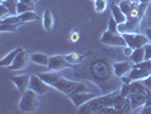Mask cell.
<instances>
[{
    "label": "cell",
    "mask_w": 151,
    "mask_h": 114,
    "mask_svg": "<svg viewBox=\"0 0 151 114\" xmlns=\"http://www.w3.org/2000/svg\"><path fill=\"white\" fill-rule=\"evenodd\" d=\"M39 105V99H38V94L32 89H26V90L22 92V97L19 100L18 107L19 110L24 112V113H33L38 110Z\"/></svg>",
    "instance_id": "1"
},
{
    "label": "cell",
    "mask_w": 151,
    "mask_h": 114,
    "mask_svg": "<svg viewBox=\"0 0 151 114\" xmlns=\"http://www.w3.org/2000/svg\"><path fill=\"white\" fill-rule=\"evenodd\" d=\"M151 74V60L150 61L140 62L133 64V66L131 68L127 76L132 79V81H142L147 76Z\"/></svg>",
    "instance_id": "2"
},
{
    "label": "cell",
    "mask_w": 151,
    "mask_h": 114,
    "mask_svg": "<svg viewBox=\"0 0 151 114\" xmlns=\"http://www.w3.org/2000/svg\"><path fill=\"white\" fill-rule=\"evenodd\" d=\"M100 42L106 46H114V47H125L126 42L125 39L123 38V34L119 32H110L107 30L106 32L102 33L101 38H100Z\"/></svg>",
    "instance_id": "3"
},
{
    "label": "cell",
    "mask_w": 151,
    "mask_h": 114,
    "mask_svg": "<svg viewBox=\"0 0 151 114\" xmlns=\"http://www.w3.org/2000/svg\"><path fill=\"white\" fill-rule=\"evenodd\" d=\"M29 88L34 90L38 95H45V92L51 89V86H49L48 84H45V81L37 74H32L30 79V86Z\"/></svg>",
    "instance_id": "4"
},
{
    "label": "cell",
    "mask_w": 151,
    "mask_h": 114,
    "mask_svg": "<svg viewBox=\"0 0 151 114\" xmlns=\"http://www.w3.org/2000/svg\"><path fill=\"white\" fill-rule=\"evenodd\" d=\"M69 68H73V65L65 58V56H61V55L50 56L49 64H48L49 70H51V71H60V70Z\"/></svg>",
    "instance_id": "5"
},
{
    "label": "cell",
    "mask_w": 151,
    "mask_h": 114,
    "mask_svg": "<svg viewBox=\"0 0 151 114\" xmlns=\"http://www.w3.org/2000/svg\"><path fill=\"white\" fill-rule=\"evenodd\" d=\"M113 107L118 113H129L132 111V105L129 97H123L118 92L114 98Z\"/></svg>",
    "instance_id": "6"
},
{
    "label": "cell",
    "mask_w": 151,
    "mask_h": 114,
    "mask_svg": "<svg viewBox=\"0 0 151 114\" xmlns=\"http://www.w3.org/2000/svg\"><path fill=\"white\" fill-rule=\"evenodd\" d=\"M31 61V56L27 55V53L23 49L22 52H19L18 55L16 56L15 61L13 62V64L9 66V70H13V71H16V70H22V68H25L29 63Z\"/></svg>",
    "instance_id": "7"
},
{
    "label": "cell",
    "mask_w": 151,
    "mask_h": 114,
    "mask_svg": "<svg viewBox=\"0 0 151 114\" xmlns=\"http://www.w3.org/2000/svg\"><path fill=\"white\" fill-rule=\"evenodd\" d=\"M76 84H77L76 81H70V80H67V79L61 76L60 79L55 84L53 88H56L58 91H60V92L65 94V95H69L75 89Z\"/></svg>",
    "instance_id": "8"
},
{
    "label": "cell",
    "mask_w": 151,
    "mask_h": 114,
    "mask_svg": "<svg viewBox=\"0 0 151 114\" xmlns=\"http://www.w3.org/2000/svg\"><path fill=\"white\" fill-rule=\"evenodd\" d=\"M9 79L12 80V82L15 84L16 88L21 92H24L26 89H29L30 86V74H22V76H9Z\"/></svg>",
    "instance_id": "9"
},
{
    "label": "cell",
    "mask_w": 151,
    "mask_h": 114,
    "mask_svg": "<svg viewBox=\"0 0 151 114\" xmlns=\"http://www.w3.org/2000/svg\"><path fill=\"white\" fill-rule=\"evenodd\" d=\"M68 97L70 98V100L73 102V104L75 105V107H81L83 104H85L86 102H89L90 99L94 98L96 96L92 92H78V94H70L68 95Z\"/></svg>",
    "instance_id": "10"
},
{
    "label": "cell",
    "mask_w": 151,
    "mask_h": 114,
    "mask_svg": "<svg viewBox=\"0 0 151 114\" xmlns=\"http://www.w3.org/2000/svg\"><path fill=\"white\" fill-rule=\"evenodd\" d=\"M132 64L129 62H118V63H115L113 65V71L115 73V76L122 78V76L129 74V72L132 68Z\"/></svg>",
    "instance_id": "11"
},
{
    "label": "cell",
    "mask_w": 151,
    "mask_h": 114,
    "mask_svg": "<svg viewBox=\"0 0 151 114\" xmlns=\"http://www.w3.org/2000/svg\"><path fill=\"white\" fill-rule=\"evenodd\" d=\"M148 95V90L143 91V92H135V94H131L129 97L131 100V105H132V110H135L137 107H141L144 105L145 103V98Z\"/></svg>",
    "instance_id": "12"
},
{
    "label": "cell",
    "mask_w": 151,
    "mask_h": 114,
    "mask_svg": "<svg viewBox=\"0 0 151 114\" xmlns=\"http://www.w3.org/2000/svg\"><path fill=\"white\" fill-rule=\"evenodd\" d=\"M38 76L45 81V84H48L49 86H51L52 88H53V86H55V84L61 78L60 73H58L57 71L47 72V73H40V74H38Z\"/></svg>",
    "instance_id": "13"
},
{
    "label": "cell",
    "mask_w": 151,
    "mask_h": 114,
    "mask_svg": "<svg viewBox=\"0 0 151 114\" xmlns=\"http://www.w3.org/2000/svg\"><path fill=\"white\" fill-rule=\"evenodd\" d=\"M118 5L126 16H129L133 10H135L140 7V4L136 1H133V0H122Z\"/></svg>",
    "instance_id": "14"
},
{
    "label": "cell",
    "mask_w": 151,
    "mask_h": 114,
    "mask_svg": "<svg viewBox=\"0 0 151 114\" xmlns=\"http://www.w3.org/2000/svg\"><path fill=\"white\" fill-rule=\"evenodd\" d=\"M137 31H139V24L129 21V20L122 24H118L119 33H136Z\"/></svg>",
    "instance_id": "15"
},
{
    "label": "cell",
    "mask_w": 151,
    "mask_h": 114,
    "mask_svg": "<svg viewBox=\"0 0 151 114\" xmlns=\"http://www.w3.org/2000/svg\"><path fill=\"white\" fill-rule=\"evenodd\" d=\"M110 9H111V14H113V17L116 20V22L118 24H122V23L126 22L127 21V16L124 14V12L121 9L119 5H116V4H111L110 6Z\"/></svg>",
    "instance_id": "16"
},
{
    "label": "cell",
    "mask_w": 151,
    "mask_h": 114,
    "mask_svg": "<svg viewBox=\"0 0 151 114\" xmlns=\"http://www.w3.org/2000/svg\"><path fill=\"white\" fill-rule=\"evenodd\" d=\"M22 50H23L22 47H17V48H15L13 52H10L8 55H6V56L1 60L0 65H1L2 68H9V66L13 64V62L15 61L16 56L18 55V53H19V52H22Z\"/></svg>",
    "instance_id": "17"
},
{
    "label": "cell",
    "mask_w": 151,
    "mask_h": 114,
    "mask_svg": "<svg viewBox=\"0 0 151 114\" xmlns=\"http://www.w3.org/2000/svg\"><path fill=\"white\" fill-rule=\"evenodd\" d=\"M49 60H50V57L43 53H34L31 55V62H33L35 64H39V65L48 66Z\"/></svg>",
    "instance_id": "18"
},
{
    "label": "cell",
    "mask_w": 151,
    "mask_h": 114,
    "mask_svg": "<svg viewBox=\"0 0 151 114\" xmlns=\"http://www.w3.org/2000/svg\"><path fill=\"white\" fill-rule=\"evenodd\" d=\"M53 23H55V20H53V16L51 14V12L49 9H45V13H43V28L45 29V31L50 32L53 28Z\"/></svg>",
    "instance_id": "19"
},
{
    "label": "cell",
    "mask_w": 151,
    "mask_h": 114,
    "mask_svg": "<svg viewBox=\"0 0 151 114\" xmlns=\"http://www.w3.org/2000/svg\"><path fill=\"white\" fill-rule=\"evenodd\" d=\"M131 58V62H133V64H136V63H140V62L144 61V49L143 47L141 48H135L133 50L132 55L129 56Z\"/></svg>",
    "instance_id": "20"
},
{
    "label": "cell",
    "mask_w": 151,
    "mask_h": 114,
    "mask_svg": "<svg viewBox=\"0 0 151 114\" xmlns=\"http://www.w3.org/2000/svg\"><path fill=\"white\" fill-rule=\"evenodd\" d=\"M0 24H18L21 25L22 21H21V17L19 15H14V14H8V16L5 17H1L0 20Z\"/></svg>",
    "instance_id": "21"
},
{
    "label": "cell",
    "mask_w": 151,
    "mask_h": 114,
    "mask_svg": "<svg viewBox=\"0 0 151 114\" xmlns=\"http://www.w3.org/2000/svg\"><path fill=\"white\" fill-rule=\"evenodd\" d=\"M149 42H150V40L148 39L147 36H143V34H141V33H139V32L135 33V38H134V49H135V48H141V47H143L144 45H147V44H149Z\"/></svg>",
    "instance_id": "22"
},
{
    "label": "cell",
    "mask_w": 151,
    "mask_h": 114,
    "mask_svg": "<svg viewBox=\"0 0 151 114\" xmlns=\"http://www.w3.org/2000/svg\"><path fill=\"white\" fill-rule=\"evenodd\" d=\"M21 17V21L23 23H27V22H33V21H38L39 16L37 15V13H34L33 10H30V12H26V13H23L19 15Z\"/></svg>",
    "instance_id": "23"
},
{
    "label": "cell",
    "mask_w": 151,
    "mask_h": 114,
    "mask_svg": "<svg viewBox=\"0 0 151 114\" xmlns=\"http://www.w3.org/2000/svg\"><path fill=\"white\" fill-rule=\"evenodd\" d=\"M65 58H66L72 65H73V64H78V63H81V61L83 60V57L77 53H70V54H68V55H65Z\"/></svg>",
    "instance_id": "24"
},
{
    "label": "cell",
    "mask_w": 151,
    "mask_h": 114,
    "mask_svg": "<svg viewBox=\"0 0 151 114\" xmlns=\"http://www.w3.org/2000/svg\"><path fill=\"white\" fill-rule=\"evenodd\" d=\"M34 8L29 6V5H26V4H24V2H21V1H18L17 2V7H16V13H17V15H21L23 13H26V12H30V10H33Z\"/></svg>",
    "instance_id": "25"
},
{
    "label": "cell",
    "mask_w": 151,
    "mask_h": 114,
    "mask_svg": "<svg viewBox=\"0 0 151 114\" xmlns=\"http://www.w3.org/2000/svg\"><path fill=\"white\" fill-rule=\"evenodd\" d=\"M107 8V0H94V9L97 13H102Z\"/></svg>",
    "instance_id": "26"
},
{
    "label": "cell",
    "mask_w": 151,
    "mask_h": 114,
    "mask_svg": "<svg viewBox=\"0 0 151 114\" xmlns=\"http://www.w3.org/2000/svg\"><path fill=\"white\" fill-rule=\"evenodd\" d=\"M18 24H0V31L4 32H16Z\"/></svg>",
    "instance_id": "27"
},
{
    "label": "cell",
    "mask_w": 151,
    "mask_h": 114,
    "mask_svg": "<svg viewBox=\"0 0 151 114\" xmlns=\"http://www.w3.org/2000/svg\"><path fill=\"white\" fill-rule=\"evenodd\" d=\"M108 31H110V32H118V23L116 22V20L114 18L113 16L109 18V21H108Z\"/></svg>",
    "instance_id": "28"
},
{
    "label": "cell",
    "mask_w": 151,
    "mask_h": 114,
    "mask_svg": "<svg viewBox=\"0 0 151 114\" xmlns=\"http://www.w3.org/2000/svg\"><path fill=\"white\" fill-rule=\"evenodd\" d=\"M89 88L85 86L84 84H82V82H77V84H76L75 89L73 90V92L72 94H78V92H89ZM70 95V94H69Z\"/></svg>",
    "instance_id": "29"
},
{
    "label": "cell",
    "mask_w": 151,
    "mask_h": 114,
    "mask_svg": "<svg viewBox=\"0 0 151 114\" xmlns=\"http://www.w3.org/2000/svg\"><path fill=\"white\" fill-rule=\"evenodd\" d=\"M123 97H129V94H131V84H125L123 82V86H122V89L119 91Z\"/></svg>",
    "instance_id": "30"
},
{
    "label": "cell",
    "mask_w": 151,
    "mask_h": 114,
    "mask_svg": "<svg viewBox=\"0 0 151 114\" xmlns=\"http://www.w3.org/2000/svg\"><path fill=\"white\" fill-rule=\"evenodd\" d=\"M144 49V60L145 61H150L151 60V44H147L143 46Z\"/></svg>",
    "instance_id": "31"
},
{
    "label": "cell",
    "mask_w": 151,
    "mask_h": 114,
    "mask_svg": "<svg viewBox=\"0 0 151 114\" xmlns=\"http://www.w3.org/2000/svg\"><path fill=\"white\" fill-rule=\"evenodd\" d=\"M142 84H144V87H145L148 90L151 91V74L149 76H147L145 79L142 80Z\"/></svg>",
    "instance_id": "32"
},
{
    "label": "cell",
    "mask_w": 151,
    "mask_h": 114,
    "mask_svg": "<svg viewBox=\"0 0 151 114\" xmlns=\"http://www.w3.org/2000/svg\"><path fill=\"white\" fill-rule=\"evenodd\" d=\"M133 48H131V47H129V46H125L124 47V50H123V53H124V55L125 56H127V57H129L131 55H132V53H133Z\"/></svg>",
    "instance_id": "33"
},
{
    "label": "cell",
    "mask_w": 151,
    "mask_h": 114,
    "mask_svg": "<svg viewBox=\"0 0 151 114\" xmlns=\"http://www.w3.org/2000/svg\"><path fill=\"white\" fill-rule=\"evenodd\" d=\"M143 106H151V91L148 90V95H147L145 103H144Z\"/></svg>",
    "instance_id": "34"
},
{
    "label": "cell",
    "mask_w": 151,
    "mask_h": 114,
    "mask_svg": "<svg viewBox=\"0 0 151 114\" xmlns=\"http://www.w3.org/2000/svg\"><path fill=\"white\" fill-rule=\"evenodd\" d=\"M21 2H24V4H26V5H29V6H31V7L34 8V6H35V1L34 0H19Z\"/></svg>",
    "instance_id": "35"
},
{
    "label": "cell",
    "mask_w": 151,
    "mask_h": 114,
    "mask_svg": "<svg viewBox=\"0 0 151 114\" xmlns=\"http://www.w3.org/2000/svg\"><path fill=\"white\" fill-rule=\"evenodd\" d=\"M122 81H123V82H125V84H131V82H132V79H131L129 76H122Z\"/></svg>",
    "instance_id": "36"
},
{
    "label": "cell",
    "mask_w": 151,
    "mask_h": 114,
    "mask_svg": "<svg viewBox=\"0 0 151 114\" xmlns=\"http://www.w3.org/2000/svg\"><path fill=\"white\" fill-rule=\"evenodd\" d=\"M145 36L148 37V39L150 40V42H151V28H148V29H145Z\"/></svg>",
    "instance_id": "37"
},
{
    "label": "cell",
    "mask_w": 151,
    "mask_h": 114,
    "mask_svg": "<svg viewBox=\"0 0 151 114\" xmlns=\"http://www.w3.org/2000/svg\"><path fill=\"white\" fill-rule=\"evenodd\" d=\"M70 39H72V41H76V40L78 39V34H77L76 32H72V37H70Z\"/></svg>",
    "instance_id": "38"
},
{
    "label": "cell",
    "mask_w": 151,
    "mask_h": 114,
    "mask_svg": "<svg viewBox=\"0 0 151 114\" xmlns=\"http://www.w3.org/2000/svg\"><path fill=\"white\" fill-rule=\"evenodd\" d=\"M140 2H143V4H149V2H151V0H139Z\"/></svg>",
    "instance_id": "39"
},
{
    "label": "cell",
    "mask_w": 151,
    "mask_h": 114,
    "mask_svg": "<svg viewBox=\"0 0 151 114\" xmlns=\"http://www.w3.org/2000/svg\"><path fill=\"white\" fill-rule=\"evenodd\" d=\"M0 1H1V4H2V2H5V1H7V0H0Z\"/></svg>",
    "instance_id": "40"
}]
</instances>
